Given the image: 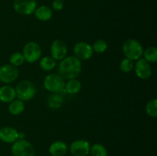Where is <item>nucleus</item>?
<instances>
[{
  "label": "nucleus",
  "mask_w": 157,
  "mask_h": 156,
  "mask_svg": "<svg viewBox=\"0 0 157 156\" xmlns=\"http://www.w3.org/2000/svg\"><path fill=\"white\" fill-rule=\"evenodd\" d=\"M9 61H10V64L18 67L24 64L25 59L22 54L20 52H15V53L12 54V55L10 56Z\"/></svg>",
  "instance_id": "5701e85b"
},
{
  "label": "nucleus",
  "mask_w": 157,
  "mask_h": 156,
  "mask_svg": "<svg viewBox=\"0 0 157 156\" xmlns=\"http://www.w3.org/2000/svg\"><path fill=\"white\" fill-rule=\"evenodd\" d=\"M19 139V132L10 126L0 128V140L7 144H13Z\"/></svg>",
  "instance_id": "ddd939ff"
},
{
  "label": "nucleus",
  "mask_w": 157,
  "mask_h": 156,
  "mask_svg": "<svg viewBox=\"0 0 157 156\" xmlns=\"http://www.w3.org/2000/svg\"><path fill=\"white\" fill-rule=\"evenodd\" d=\"M15 90L18 99L23 102L32 99L36 93L35 84L29 80H22L19 82Z\"/></svg>",
  "instance_id": "20e7f679"
},
{
  "label": "nucleus",
  "mask_w": 157,
  "mask_h": 156,
  "mask_svg": "<svg viewBox=\"0 0 157 156\" xmlns=\"http://www.w3.org/2000/svg\"><path fill=\"white\" fill-rule=\"evenodd\" d=\"M13 8L14 10L20 15H32L37 8L36 0H15Z\"/></svg>",
  "instance_id": "0eeeda50"
},
{
  "label": "nucleus",
  "mask_w": 157,
  "mask_h": 156,
  "mask_svg": "<svg viewBox=\"0 0 157 156\" xmlns=\"http://www.w3.org/2000/svg\"><path fill=\"white\" fill-rule=\"evenodd\" d=\"M67 53V47L64 41L56 39L52 42L51 46V54L55 61H61L66 57Z\"/></svg>",
  "instance_id": "9b49d317"
},
{
  "label": "nucleus",
  "mask_w": 157,
  "mask_h": 156,
  "mask_svg": "<svg viewBox=\"0 0 157 156\" xmlns=\"http://www.w3.org/2000/svg\"><path fill=\"white\" fill-rule=\"evenodd\" d=\"M146 111L150 117L156 118L157 116V99H153L149 101L146 106Z\"/></svg>",
  "instance_id": "b1692460"
},
{
  "label": "nucleus",
  "mask_w": 157,
  "mask_h": 156,
  "mask_svg": "<svg viewBox=\"0 0 157 156\" xmlns=\"http://www.w3.org/2000/svg\"><path fill=\"white\" fill-rule=\"evenodd\" d=\"M120 68H121V71L124 72V73H130L134 68L133 61L125 58L121 61V64H120Z\"/></svg>",
  "instance_id": "a878e982"
},
{
  "label": "nucleus",
  "mask_w": 157,
  "mask_h": 156,
  "mask_svg": "<svg viewBox=\"0 0 157 156\" xmlns=\"http://www.w3.org/2000/svg\"><path fill=\"white\" fill-rule=\"evenodd\" d=\"M52 9L54 11H61L64 8V1L62 0H54L52 4Z\"/></svg>",
  "instance_id": "bb28decb"
},
{
  "label": "nucleus",
  "mask_w": 157,
  "mask_h": 156,
  "mask_svg": "<svg viewBox=\"0 0 157 156\" xmlns=\"http://www.w3.org/2000/svg\"><path fill=\"white\" fill-rule=\"evenodd\" d=\"M81 89V84L78 80L71 79L68 80L64 85V90L68 94H76L79 93Z\"/></svg>",
  "instance_id": "f3484780"
},
{
  "label": "nucleus",
  "mask_w": 157,
  "mask_h": 156,
  "mask_svg": "<svg viewBox=\"0 0 157 156\" xmlns=\"http://www.w3.org/2000/svg\"><path fill=\"white\" fill-rule=\"evenodd\" d=\"M48 151L52 156H64L67 151V145L63 141H56L51 144Z\"/></svg>",
  "instance_id": "2eb2a0df"
},
{
  "label": "nucleus",
  "mask_w": 157,
  "mask_h": 156,
  "mask_svg": "<svg viewBox=\"0 0 157 156\" xmlns=\"http://www.w3.org/2000/svg\"><path fill=\"white\" fill-rule=\"evenodd\" d=\"M63 103V97L59 93H52L48 97L47 104L51 109L58 110Z\"/></svg>",
  "instance_id": "6ab92c4d"
},
{
  "label": "nucleus",
  "mask_w": 157,
  "mask_h": 156,
  "mask_svg": "<svg viewBox=\"0 0 157 156\" xmlns=\"http://www.w3.org/2000/svg\"><path fill=\"white\" fill-rule=\"evenodd\" d=\"M143 55L144 59L149 63H156L157 61V48L156 47H149L144 50Z\"/></svg>",
  "instance_id": "4be33fe9"
},
{
  "label": "nucleus",
  "mask_w": 157,
  "mask_h": 156,
  "mask_svg": "<svg viewBox=\"0 0 157 156\" xmlns=\"http://www.w3.org/2000/svg\"><path fill=\"white\" fill-rule=\"evenodd\" d=\"M11 151L13 156H35L34 146L24 139H18L14 142Z\"/></svg>",
  "instance_id": "39448f33"
},
{
  "label": "nucleus",
  "mask_w": 157,
  "mask_h": 156,
  "mask_svg": "<svg viewBox=\"0 0 157 156\" xmlns=\"http://www.w3.org/2000/svg\"><path fill=\"white\" fill-rule=\"evenodd\" d=\"M82 70L81 61L75 56L65 57L58 66V74L64 80L76 79L81 74Z\"/></svg>",
  "instance_id": "f257e3e1"
},
{
  "label": "nucleus",
  "mask_w": 157,
  "mask_h": 156,
  "mask_svg": "<svg viewBox=\"0 0 157 156\" xmlns=\"http://www.w3.org/2000/svg\"><path fill=\"white\" fill-rule=\"evenodd\" d=\"M39 65L40 67L44 71H50L56 66V61L52 57H44L40 61Z\"/></svg>",
  "instance_id": "aec40b11"
},
{
  "label": "nucleus",
  "mask_w": 157,
  "mask_h": 156,
  "mask_svg": "<svg viewBox=\"0 0 157 156\" xmlns=\"http://www.w3.org/2000/svg\"><path fill=\"white\" fill-rule=\"evenodd\" d=\"M65 81L58 73H50L44 80V87L52 93H60L64 90Z\"/></svg>",
  "instance_id": "7ed1b4c3"
},
{
  "label": "nucleus",
  "mask_w": 157,
  "mask_h": 156,
  "mask_svg": "<svg viewBox=\"0 0 157 156\" xmlns=\"http://www.w3.org/2000/svg\"><path fill=\"white\" fill-rule=\"evenodd\" d=\"M25 110L24 102L20 99H14L9 102V111L13 116H18L21 114Z\"/></svg>",
  "instance_id": "a211bd4d"
},
{
  "label": "nucleus",
  "mask_w": 157,
  "mask_h": 156,
  "mask_svg": "<svg viewBox=\"0 0 157 156\" xmlns=\"http://www.w3.org/2000/svg\"><path fill=\"white\" fill-rule=\"evenodd\" d=\"M90 152L92 156H107L108 154L107 148L100 143H95L90 145Z\"/></svg>",
  "instance_id": "412c9836"
},
{
  "label": "nucleus",
  "mask_w": 157,
  "mask_h": 156,
  "mask_svg": "<svg viewBox=\"0 0 157 156\" xmlns=\"http://www.w3.org/2000/svg\"><path fill=\"white\" fill-rule=\"evenodd\" d=\"M134 68L135 73L140 79L147 80L151 76V66L150 65V63L147 62L144 58H140L136 61Z\"/></svg>",
  "instance_id": "f8f14e48"
},
{
  "label": "nucleus",
  "mask_w": 157,
  "mask_h": 156,
  "mask_svg": "<svg viewBox=\"0 0 157 156\" xmlns=\"http://www.w3.org/2000/svg\"><path fill=\"white\" fill-rule=\"evenodd\" d=\"M144 50L142 44L135 39H127L123 44V51L126 58L133 61L141 58Z\"/></svg>",
  "instance_id": "f03ea898"
},
{
  "label": "nucleus",
  "mask_w": 157,
  "mask_h": 156,
  "mask_svg": "<svg viewBox=\"0 0 157 156\" xmlns=\"http://www.w3.org/2000/svg\"><path fill=\"white\" fill-rule=\"evenodd\" d=\"M16 97L15 88L9 85H4L0 87V101L5 103L11 102Z\"/></svg>",
  "instance_id": "4468645a"
},
{
  "label": "nucleus",
  "mask_w": 157,
  "mask_h": 156,
  "mask_svg": "<svg viewBox=\"0 0 157 156\" xmlns=\"http://www.w3.org/2000/svg\"><path fill=\"white\" fill-rule=\"evenodd\" d=\"M69 149L73 156H87L90 153V144L85 139H78L71 142Z\"/></svg>",
  "instance_id": "1a4fd4ad"
},
{
  "label": "nucleus",
  "mask_w": 157,
  "mask_h": 156,
  "mask_svg": "<svg viewBox=\"0 0 157 156\" xmlns=\"http://www.w3.org/2000/svg\"><path fill=\"white\" fill-rule=\"evenodd\" d=\"M18 68L12 64H4L0 67V81L4 84H11L18 76Z\"/></svg>",
  "instance_id": "6e6552de"
},
{
  "label": "nucleus",
  "mask_w": 157,
  "mask_h": 156,
  "mask_svg": "<svg viewBox=\"0 0 157 156\" xmlns=\"http://www.w3.org/2000/svg\"><path fill=\"white\" fill-rule=\"evenodd\" d=\"M22 55L25 61L33 64L41 58V48L38 43L35 41H29L23 47Z\"/></svg>",
  "instance_id": "423d86ee"
},
{
  "label": "nucleus",
  "mask_w": 157,
  "mask_h": 156,
  "mask_svg": "<svg viewBox=\"0 0 157 156\" xmlns=\"http://www.w3.org/2000/svg\"><path fill=\"white\" fill-rule=\"evenodd\" d=\"M92 48L94 52L98 54H102L105 52L107 49V43L103 39H98L94 43Z\"/></svg>",
  "instance_id": "393cba45"
},
{
  "label": "nucleus",
  "mask_w": 157,
  "mask_h": 156,
  "mask_svg": "<svg viewBox=\"0 0 157 156\" xmlns=\"http://www.w3.org/2000/svg\"><path fill=\"white\" fill-rule=\"evenodd\" d=\"M75 56L81 61H87L90 59L94 53L92 46L84 41L78 42L74 47Z\"/></svg>",
  "instance_id": "9d476101"
},
{
  "label": "nucleus",
  "mask_w": 157,
  "mask_h": 156,
  "mask_svg": "<svg viewBox=\"0 0 157 156\" xmlns=\"http://www.w3.org/2000/svg\"><path fill=\"white\" fill-rule=\"evenodd\" d=\"M62 1H64V0H62Z\"/></svg>",
  "instance_id": "cd10ccee"
},
{
  "label": "nucleus",
  "mask_w": 157,
  "mask_h": 156,
  "mask_svg": "<svg viewBox=\"0 0 157 156\" xmlns=\"http://www.w3.org/2000/svg\"><path fill=\"white\" fill-rule=\"evenodd\" d=\"M34 13H35L37 19L41 21H48L52 18V15H53L52 9L46 6H41L40 7L36 8Z\"/></svg>",
  "instance_id": "dca6fc26"
}]
</instances>
